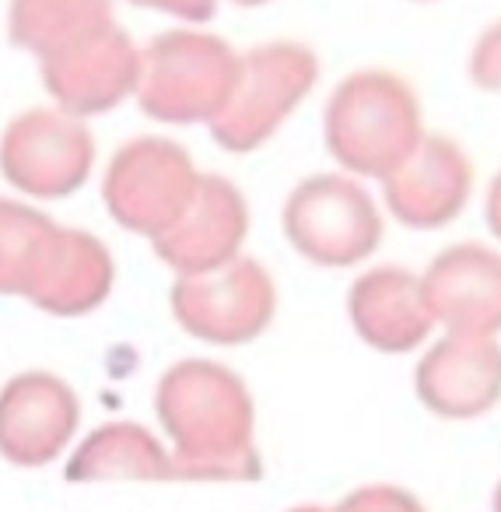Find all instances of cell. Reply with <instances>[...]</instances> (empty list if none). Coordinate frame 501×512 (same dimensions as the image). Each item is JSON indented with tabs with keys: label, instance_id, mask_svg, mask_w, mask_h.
<instances>
[{
	"label": "cell",
	"instance_id": "obj_14",
	"mask_svg": "<svg viewBox=\"0 0 501 512\" xmlns=\"http://www.w3.org/2000/svg\"><path fill=\"white\" fill-rule=\"evenodd\" d=\"M414 383L442 418H477L501 397V348L491 337L449 334L421 358Z\"/></svg>",
	"mask_w": 501,
	"mask_h": 512
},
{
	"label": "cell",
	"instance_id": "obj_7",
	"mask_svg": "<svg viewBox=\"0 0 501 512\" xmlns=\"http://www.w3.org/2000/svg\"><path fill=\"white\" fill-rule=\"evenodd\" d=\"M95 144L64 109H29L0 137V169L32 197H67L88 179Z\"/></svg>",
	"mask_w": 501,
	"mask_h": 512
},
{
	"label": "cell",
	"instance_id": "obj_22",
	"mask_svg": "<svg viewBox=\"0 0 501 512\" xmlns=\"http://www.w3.org/2000/svg\"><path fill=\"white\" fill-rule=\"evenodd\" d=\"M130 4L165 11V15L186 18V22H207L214 15V8H218V0H130Z\"/></svg>",
	"mask_w": 501,
	"mask_h": 512
},
{
	"label": "cell",
	"instance_id": "obj_6",
	"mask_svg": "<svg viewBox=\"0 0 501 512\" xmlns=\"http://www.w3.org/2000/svg\"><path fill=\"white\" fill-rule=\"evenodd\" d=\"M284 228L298 253L330 267L358 264L382 235L372 197L344 176L305 179L284 207Z\"/></svg>",
	"mask_w": 501,
	"mask_h": 512
},
{
	"label": "cell",
	"instance_id": "obj_9",
	"mask_svg": "<svg viewBox=\"0 0 501 512\" xmlns=\"http://www.w3.org/2000/svg\"><path fill=\"white\" fill-rule=\"evenodd\" d=\"M246 225V200L235 183L221 176H200L179 218L155 235V249L183 278L211 274L235 260L246 239Z\"/></svg>",
	"mask_w": 501,
	"mask_h": 512
},
{
	"label": "cell",
	"instance_id": "obj_12",
	"mask_svg": "<svg viewBox=\"0 0 501 512\" xmlns=\"http://www.w3.org/2000/svg\"><path fill=\"white\" fill-rule=\"evenodd\" d=\"M431 320L445 323L449 334L491 337L501 330V256L487 246L445 249L421 278Z\"/></svg>",
	"mask_w": 501,
	"mask_h": 512
},
{
	"label": "cell",
	"instance_id": "obj_25",
	"mask_svg": "<svg viewBox=\"0 0 501 512\" xmlns=\"http://www.w3.org/2000/svg\"><path fill=\"white\" fill-rule=\"evenodd\" d=\"M291 512H323V505H298V509H291Z\"/></svg>",
	"mask_w": 501,
	"mask_h": 512
},
{
	"label": "cell",
	"instance_id": "obj_21",
	"mask_svg": "<svg viewBox=\"0 0 501 512\" xmlns=\"http://www.w3.org/2000/svg\"><path fill=\"white\" fill-rule=\"evenodd\" d=\"M470 71H473V81H477V85L501 92V22L491 25V29L477 39Z\"/></svg>",
	"mask_w": 501,
	"mask_h": 512
},
{
	"label": "cell",
	"instance_id": "obj_2",
	"mask_svg": "<svg viewBox=\"0 0 501 512\" xmlns=\"http://www.w3.org/2000/svg\"><path fill=\"white\" fill-rule=\"evenodd\" d=\"M326 144L351 172L382 179L421 144L417 95L389 71L351 74L326 106Z\"/></svg>",
	"mask_w": 501,
	"mask_h": 512
},
{
	"label": "cell",
	"instance_id": "obj_15",
	"mask_svg": "<svg viewBox=\"0 0 501 512\" xmlns=\"http://www.w3.org/2000/svg\"><path fill=\"white\" fill-rule=\"evenodd\" d=\"M113 288V260L95 235L57 228L39 256L25 299L57 316H78L95 309Z\"/></svg>",
	"mask_w": 501,
	"mask_h": 512
},
{
	"label": "cell",
	"instance_id": "obj_8",
	"mask_svg": "<svg viewBox=\"0 0 501 512\" xmlns=\"http://www.w3.org/2000/svg\"><path fill=\"white\" fill-rule=\"evenodd\" d=\"M274 281L256 260H232L211 274H190L172 288L176 320L214 344H242L274 316Z\"/></svg>",
	"mask_w": 501,
	"mask_h": 512
},
{
	"label": "cell",
	"instance_id": "obj_1",
	"mask_svg": "<svg viewBox=\"0 0 501 512\" xmlns=\"http://www.w3.org/2000/svg\"><path fill=\"white\" fill-rule=\"evenodd\" d=\"M155 411L172 439L176 481H249L260 474L253 400L225 365L179 362L158 383Z\"/></svg>",
	"mask_w": 501,
	"mask_h": 512
},
{
	"label": "cell",
	"instance_id": "obj_18",
	"mask_svg": "<svg viewBox=\"0 0 501 512\" xmlns=\"http://www.w3.org/2000/svg\"><path fill=\"white\" fill-rule=\"evenodd\" d=\"M113 25V0H11V39L53 57Z\"/></svg>",
	"mask_w": 501,
	"mask_h": 512
},
{
	"label": "cell",
	"instance_id": "obj_20",
	"mask_svg": "<svg viewBox=\"0 0 501 512\" xmlns=\"http://www.w3.org/2000/svg\"><path fill=\"white\" fill-rule=\"evenodd\" d=\"M323 512H424V505L410 491L393 488V484H368L340 498L330 509L323 505Z\"/></svg>",
	"mask_w": 501,
	"mask_h": 512
},
{
	"label": "cell",
	"instance_id": "obj_4",
	"mask_svg": "<svg viewBox=\"0 0 501 512\" xmlns=\"http://www.w3.org/2000/svg\"><path fill=\"white\" fill-rule=\"evenodd\" d=\"M312 81L316 57L298 43H270L239 57L232 92L211 120L214 141L228 151H249L263 144L309 92Z\"/></svg>",
	"mask_w": 501,
	"mask_h": 512
},
{
	"label": "cell",
	"instance_id": "obj_10",
	"mask_svg": "<svg viewBox=\"0 0 501 512\" xmlns=\"http://www.w3.org/2000/svg\"><path fill=\"white\" fill-rule=\"evenodd\" d=\"M74 390L50 372H25L0 390V456L15 467H46L78 432Z\"/></svg>",
	"mask_w": 501,
	"mask_h": 512
},
{
	"label": "cell",
	"instance_id": "obj_13",
	"mask_svg": "<svg viewBox=\"0 0 501 512\" xmlns=\"http://www.w3.org/2000/svg\"><path fill=\"white\" fill-rule=\"evenodd\" d=\"M382 193L403 225L438 228L470 197V162L449 137H421V144L382 176Z\"/></svg>",
	"mask_w": 501,
	"mask_h": 512
},
{
	"label": "cell",
	"instance_id": "obj_23",
	"mask_svg": "<svg viewBox=\"0 0 501 512\" xmlns=\"http://www.w3.org/2000/svg\"><path fill=\"white\" fill-rule=\"evenodd\" d=\"M487 225L501 239V172L494 176L491 190H487Z\"/></svg>",
	"mask_w": 501,
	"mask_h": 512
},
{
	"label": "cell",
	"instance_id": "obj_16",
	"mask_svg": "<svg viewBox=\"0 0 501 512\" xmlns=\"http://www.w3.org/2000/svg\"><path fill=\"white\" fill-rule=\"evenodd\" d=\"M354 330L379 351H410L431 330L421 281L403 267H375L351 288Z\"/></svg>",
	"mask_w": 501,
	"mask_h": 512
},
{
	"label": "cell",
	"instance_id": "obj_3",
	"mask_svg": "<svg viewBox=\"0 0 501 512\" xmlns=\"http://www.w3.org/2000/svg\"><path fill=\"white\" fill-rule=\"evenodd\" d=\"M239 53L207 32H165L141 53L137 99L165 123H211L232 92Z\"/></svg>",
	"mask_w": 501,
	"mask_h": 512
},
{
	"label": "cell",
	"instance_id": "obj_26",
	"mask_svg": "<svg viewBox=\"0 0 501 512\" xmlns=\"http://www.w3.org/2000/svg\"><path fill=\"white\" fill-rule=\"evenodd\" d=\"M235 4H263V0H235Z\"/></svg>",
	"mask_w": 501,
	"mask_h": 512
},
{
	"label": "cell",
	"instance_id": "obj_24",
	"mask_svg": "<svg viewBox=\"0 0 501 512\" xmlns=\"http://www.w3.org/2000/svg\"><path fill=\"white\" fill-rule=\"evenodd\" d=\"M494 512H501V481H498V488H494Z\"/></svg>",
	"mask_w": 501,
	"mask_h": 512
},
{
	"label": "cell",
	"instance_id": "obj_17",
	"mask_svg": "<svg viewBox=\"0 0 501 512\" xmlns=\"http://www.w3.org/2000/svg\"><path fill=\"white\" fill-rule=\"evenodd\" d=\"M71 481H176L172 453L134 421L102 425L67 460Z\"/></svg>",
	"mask_w": 501,
	"mask_h": 512
},
{
	"label": "cell",
	"instance_id": "obj_19",
	"mask_svg": "<svg viewBox=\"0 0 501 512\" xmlns=\"http://www.w3.org/2000/svg\"><path fill=\"white\" fill-rule=\"evenodd\" d=\"M53 232L57 225L46 214L18 200H0V292L25 295Z\"/></svg>",
	"mask_w": 501,
	"mask_h": 512
},
{
	"label": "cell",
	"instance_id": "obj_5",
	"mask_svg": "<svg viewBox=\"0 0 501 512\" xmlns=\"http://www.w3.org/2000/svg\"><path fill=\"white\" fill-rule=\"evenodd\" d=\"M197 169L179 144L162 137H137L123 144L106 169V207L130 232L155 239L179 218L197 186Z\"/></svg>",
	"mask_w": 501,
	"mask_h": 512
},
{
	"label": "cell",
	"instance_id": "obj_11",
	"mask_svg": "<svg viewBox=\"0 0 501 512\" xmlns=\"http://www.w3.org/2000/svg\"><path fill=\"white\" fill-rule=\"evenodd\" d=\"M141 53L116 25L95 32L92 39L43 57L46 92L71 116L106 113L137 88Z\"/></svg>",
	"mask_w": 501,
	"mask_h": 512
}]
</instances>
